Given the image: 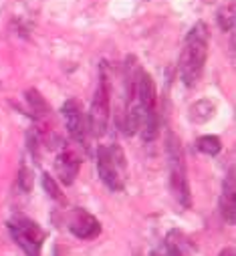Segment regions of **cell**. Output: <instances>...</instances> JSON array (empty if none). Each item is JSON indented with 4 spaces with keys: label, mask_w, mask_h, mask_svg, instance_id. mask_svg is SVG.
I'll return each instance as SVG.
<instances>
[{
    "label": "cell",
    "mask_w": 236,
    "mask_h": 256,
    "mask_svg": "<svg viewBox=\"0 0 236 256\" xmlns=\"http://www.w3.org/2000/svg\"><path fill=\"white\" fill-rule=\"evenodd\" d=\"M208 44H210V30L208 24L200 20L190 28L180 56V75L186 87H194L200 81L208 56Z\"/></svg>",
    "instance_id": "obj_1"
},
{
    "label": "cell",
    "mask_w": 236,
    "mask_h": 256,
    "mask_svg": "<svg viewBox=\"0 0 236 256\" xmlns=\"http://www.w3.org/2000/svg\"><path fill=\"white\" fill-rule=\"evenodd\" d=\"M166 154H168V168H170V188L184 208L192 206V192L188 184V172H186V158L182 150V142L172 132L166 136Z\"/></svg>",
    "instance_id": "obj_2"
},
{
    "label": "cell",
    "mask_w": 236,
    "mask_h": 256,
    "mask_svg": "<svg viewBox=\"0 0 236 256\" xmlns=\"http://www.w3.org/2000/svg\"><path fill=\"white\" fill-rule=\"evenodd\" d=\"M109 97H111L109 67H107V62H101V67H99V85L95 89L91 111L87 115V130L95 138H101L105 134V130H107V123H109Z\"/></svg>",
    "instance_id": "obj_3"
},
{
    "label": "cell",
    "mask_w": 236,
    "mask_h": 256,
    "mask_svg": "<svg viewBox=\"0 0 236 256\" xmlns=\"http://www.w3.org/2000/svg\"><path fill=\"white\" fill-rule=\"evenodd\" d=\"M97 168L103 184L113 190L122 192L124 190V172H126V158L124 152L117 146H99L97 148Z\"/></svg>",
    "instance_id": "obj_4"
},
{
    "label": "cell",
    "mask_w": 236,
    "mask_h": 256,
    "mask_svg": "<svg viewBox=\"0 0 236 256\" xmlns=\"http://www.w3.org/2000/svg\"><path fill=\"white\" fill-rule=\"evenodd\" d=\"M10 232H12L14 240L18 242V246L28 256L40 254V246L44 242V232L36 222H32L26 216H14L10 220Z\"/></svg>",
    "instance_id": "obj_5"
},
{
    "label": "cell",
    "mask_w": 236,
    "mask_h": 256,
    "mask_svg": "<svg viewBox=\"0 0 236 256\" xmlns=\"http://www.w3.org/2000/svg\"><path fill=\"white\" fill-rule=\"evenodd\" d=\"M63 117L67 132L75 144L87 146V115L79 99H67L63 105Z\"/></svg>",
    "instance_id": "obj_6"
},
{
    "label": "cell",
    "mask_w": 236,
    "mask_h": 256,
    "mask_svg": "<svg viewBox=\"0 0 236 256\" xmlns=\"http://www.w3.org/2000/svg\"><path fill=\"white\" fill-rule=\"evenodd\" d=\"M69 230L73 232V236L81 238V240H93L101 234V222L89 214L87 210H73L71 218H69Z\"/></svg>",
    "instance_id": "obj_7"
},
{
    "label": "cell",
    "mask_w": 236,
    "mask_h": 256,
    "mask_svg": "<svg viewBox=\"0 0 236 256\" xmlns=\"http://www.w3.org/2000/svg\"><path fill=\"white\" fill-rule=\"evenodd\" d=\"M54 170H56V174H58V178H61L63 184L71 186L75 182L79 170H81V160H79V156L71 148H67V150H63L61 154L56 156Z\"/></svg>",
    "instance_id": "obj_8"
},
{
    "label": "cell",
    "mask_w": 236,
    "mask_h": 256,
    "mask_svg": "<svg viewBox=\"0 0 236 256\" xmlns=\"http://www.w3.org/2000/svg\"><path fill=\"white\" fill-rule=\"evenodd\" d=\"M24 99H26V105H28V111H30L32 119L38 125H44L46 119L50 117V107H48L46 99L36 89H26L24 91Z\"/></svg>",
    "instance_id": "obj_9"
},
{
    "label": "cell",
    "mask_w": 236,
    "mask_h": 256,
    "mask_svg": "<svg viewBox=\"0 0 236 256\" xmlns=\"http://www.w3.org/2000/svg\"><path fill=\"white\" fill-rule=\"evenodd\" d=\"M234 212H236V188H234V170H230L222 190V216L232 224Z\"/></svg>",
    "instance_id": "obj_10"
},
{
    "label": "cell",
    "mask_w": 236,
    "mask_h": 256,
    "mask_svg": "<svg viewBox=\"0 0 236 256\" xmlns=\"http://www.w3.org/2000/svg\"><path fill=\"white\" fill-rule=\"evenodd\" d=\"M216 113V105L210 99H200L190 107V121L194 123H206L214 117Z\"/></svg>",
    "instance_id": "obj_11"
},
{
    "label": "cell",
    "mask_w": 236,
    "mask_h": 256,
    "mask_svg": "<svg viewBox=\"0 0 236 256\" xmlns=\"http://www.w3.org/2000/svg\"><path fill=\"white\" fill-rule=\"evenodd\" d=\"M196 148L200 154H206V156H218L220 150H222V142L220 138L216 136H202L196 140Z\"/></svg>",
    "instance_id": "obj_12"
},
{
    "label": "cell",
    "mask_w": 236,
    "mask_h": 256,
    "mask_svg": "<svg viewBox=\"0 0 236 256\" xmlns=\"http://www.w3.org/2000/svg\"><path fill=\"white\" fill-rule=\"evenodd\" d=\"M42 188H44V192H46V194H48L54 202H58V204H65V202H67V198L63 196L61 186H58V184L54 182V178H52V176H48V174H44V176H42Z\"/></svg>",
    "instance_id": "obj_13"
},
{
    "label": "cell",
    "mask_w": 236,
    "mask_h": 256,
    "mask_svg": "<svg viewBox=\"0 0 236 256\" xmlns=\"http://www.w3.org/2000/svg\"><path fill=\"white\" fill-rule=\"evenodd\" d=\"M218 26L224 32H230L234 28V0H230L226 6L218 10Z\"/></svg>",
    "instance_id": "obj_14"
},
{
    "label": "cell",
    "mask_w": 236,
    "mask_h": 256,
    "mask_svg": "<svg viewBox=\"0 0 236 256\" xmlns=\"http://www.w3.org/2000/svg\"><path fill=\"white\" fill-rule=\"evenodd\" d=\"M18 186H20L22 192H30L32 190V172L26 166H22L20 172H18Z\"/></svg>",
    "instance_id": "obj_15"
},
{
    "label": "cell",
    "mask_w": 236,
    "mask_h": 256,
    "mask_svg": "<svg viewBox=\"0 0 236 256\" xmlns=\"http://www.w3.org/2000/svg\"><path fill=\"white\" fill-rule=\"evenodd\" d=\"M218 256H236V252H234V248H232V246H228V248H222Z\"/></svg>",
    "instance_id": "obj_16"
},
{
    "label": "cell",
    "mask_w": 236,
    "mask_h": 256,
    "mask_svg": "<svg viewBox=\"0 0 236 256\" xmlns=\"http://www.w3.org/2000/svg\"><path fill=\"white\" fill-rule=\"evenodd\" d=\"M152 256H170V254H168V252H166V250H162V252H154V254H152Z\"/></svg>",
    "instance_id": "obj_17"
}]
</instances>
